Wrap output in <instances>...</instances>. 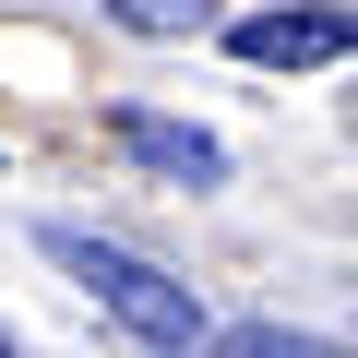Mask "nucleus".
<instances>
[{
    "label": "nucleus",
    "instance_id": "1",
    "mask_svg": "<svg viewBox=\"0 0 358 358\" xmlns=\"http://www.w3.org/2000/svg\"><path fill=\"white\" fill-rule=\"evenodd\" d=\"M36 251L143 346V358H203V334H215V310L179 287L167 263H143V251H120V239H96V227H36Z\"/></svg>",
    "mask_w": 358,
    "mask_h": 358
},
{
    "label": "nucleus",
    "instance_id": "2",
    "mask_svg": "<svg viewBox=\"0 0 358 358\" xmlns=\"http://www.w3.org/2000/svg\"><path fill=\"white\" fill-rule=\"evenodd\" d=\"M227 48L251 72H322V60H358V13L346 0H275V13H239Z\"/></svg>",
    "mask_w": 358,
    "mask_h": 358
},
{
    "label": "nucleus",
    "instance_id": "3",
    "mask_svg": "<svg viewBox=\"0 0 358 358\" xmlns=\"http://www.w3.org/2000/svg\"><path fill=\"white\" fill-rule=\"evenodd\" d=\"M120 155H143L155 179H179V192H227V143H215V131H192V120L120 108Z\"/></svg>",
    "mask_w": 358,
    "mask_h": 358
},
{
    "label": "nucleus",
    "instance_id": "4",
    "mask_svg": "<svg viewBox=\"0 0 358 358\" xmlns=\"http://www.w3.org/2000/svg\"><path fill=\"white\" fill-rule=\"evenodd\" d=\"M203 358H358V346L299 334V322H215V334H203Z\"/></svg>",
    "mask_w": 358,
    "mask_h": 358
},
{
    "label": "nucleus",
    "instance_id": "5",
    "mask_svg": "<svg viewBox=\"0 0 358 358\" xmlns=\"http://www.w3.org/2000/svg\"><path fill=\"white\" fill-rule=\"evenodd\" d=\"M131 36H192V0H108Z\"/></svg>",
    "mask_w": 358,
    "mask_h": 358
},
{
    "label": "nucleus",
    "instance_id": "6",
    "mask_svg": "<svg viewBox=\"0 0 358 358\" xmlns=\"http://www.w3.org/2000/svg\"><path fill=\"white\" fill-rule=\"evenodd\" d=\"M0 358H24V346H13V334H0Z\"/></svg>",
    "mask_w": 358,
    "mask_h": 358
}]
</instances>
